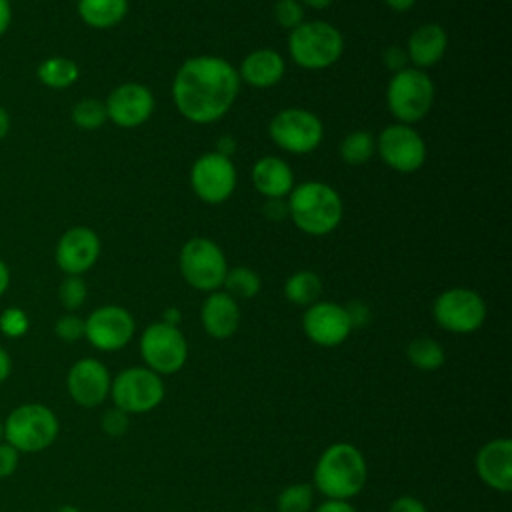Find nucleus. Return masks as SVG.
I'll return each mask as SVG.
<instances>
[{"label": "nucleus", "mask_w": 512, "mask_h": 512, "mask_svg": "<svg viewBox=\"0 0 512 512\" xmlns=\"http://www.w3.org/2000/svg\"><path fill=\"white\" fill-rule=\"evenodd\" d=\"M238 92V70L220 56L184 60L172 82L174 106L192 124L220 120L232 108Z\"/></svg>", "instance_id": "nucleus-1"}, {"label": "nucleus", "mask_w": 512, "mask_h": 512, "mask_svg": "<svg viewBox=\"0 0 512 512\" xmlns=\"http://www.w3.org/2000/svg\"><path fill=\"white\" fill-rule=\"evenodd\" d=\"M368 480L364 454L350 442H334L320 454L312 486L328 500H350L360 494Z\"/></svg>", "instance_id": "nucleus-2"}, {"label": "nucleus", "mask_w": 512, "mask_h": 512, "mask_svg": "<svg viewBox=\"0 0 512 512\" xmlns=\"http://www.w3.org/2000/svg\"><path fill=\"white\" fill-rule=\"evenodd\" d=\"M286 206L294 226L308 236H326L334 232L344 214L340 194L330 184L318 180L294 186Z\"/></svg>", "instance_id": "nucleus-3"}, {"label": "nucleus", "mask_w": 512, "mask_h": 512, "mask_svg": "<svg viewBox=\"0 0 512 512\" xmlns=\"http://www.w3.org/2000/svg\"><path fill=\"white\" fill-rule=\"evenodd\" d=\"M2 424L4 442L14 446L20 454H36L50 448L60 432L56 412L40 402L16 406Z\"/></svg>", "instance_id": "nucleus-4"}, {"label": "nucleus", "mask_w": 512, "mask_h": 512, "mask_svg": "<svg viewBox=\"0 0 512 512\" xmlns=\"http://www.w3.org/2000/svg\"><path fill=\"white\" fill-rule=\"evenodd\" d=\"M344 52V38L326 20L302 22L288 36V54L304 70H324Z\"/></svg>", "instance_id": "nucleus-5"}, {"label": "nucleus", "mask_w": 512, "mask_h": 512, "mask_svg": "<svg viewBox=\"0 0 512 512\" xmlns=\"http://www.w3.org/2000/svg\"><path fill=\"white\" fill-rule=\"evenodd\" d=\"M386 104L400 124H414L428 116L434 104V82L420 68H402L386 86Z\"/></svg>", "instance_id": "nucleus-6"}, {"label": "nucleus", "mask_w": 512, "mask_h": 512, "mask_svg": "<svg viewBox=\"0 0 512 512\" xmlns=\"http://www.w3.org/2000/svg\"><path fill=\"white\" fill-rule=\"evenodd\" d=\"M180 274L188 286L200 292H216L226 278L228 262L222 248L204 236L190 238L180 248Z\"/></svg>", "instance_id": "nucleus-7"}, {"label": "nucleus", "mask_w": 512, "mask_h": 512, "mask_svg": "<svg viewBox=\"0 0 512 512\" xmlns=\"http://www.w3.org/2000/svg\"><path fill=\"white\" fill-rule=\"evenodd\" d=\"M166 388L162 376L146 366H130L118 372L110 384V396L118 410L144 414L154 410L164 400Z\"/></svg>", "instance_id": "nucleus-8"}, {"label": "nucleus", "mask_w": 512, "mask_h": 512, "mask_svg": "<svg viewBox=\"0 0 512 512\" xmlns=\"http://www.w3.org/2000/svg\"><path fill=\"white\" fill-rule=\"evenodd\" d=\"M436 324L452 334L476 332L486 320V302L472 288H448L432 304Z\"/></svg>", "instance_id": "nucleus-9"}, {"label": "nucleus", "mask_w": 512, "mask_h": 512, "mask_svg": "<svg viewBox=\"0 0 512 512\" xmlns=\"http://www.w3.org/2000/svg\"><path fill=\"white\" fill-rule=\"evenodd\" d=\"M140 356L152 372L160 376L176 374L188 360V342L178 326L154 322L140 336Z\"/></svg>", "instance_id": "nucleus-10"}, {"label": "nucleus", "mask_w": 512, "mask_h": 512, "mask_svg": "<svg viewBox=\"0 0 512 512\" xmlns=\"http://www.w3.org/2000/svg\"><path fill=\"white\" fill-rule=\"evenodd\" d=\"M272 142L290 154H308L324 138L322 120L304 108H284L268 124Z\"/></svg>", "instance_id": "nucleus-11"}, {"label": "nucleus", "mask_w": 512, "mask_h": 512, "mask_svg": "<svg viewBox=\"0 0 512 512\" xmlns=\"http://www.w3.org/2000/svg\"><path fill=\"white\" fill-rule=\"evenodd\" d=\"M376 154L388 168L400 174H412L426 162V144L410 124L396 122L378 134Z\"/></svg>", "instance_id": "nucleus-12"}, {"label": "nucleus", "mask_w": 512, "mask_h": 512, "mask_svg": "<svg viewBox=\"0 0 512 512\" xmlns=\"http://www.w3.org/2000/svg\"><path fill=\"white\" fill-rule=\"evenodd\" d=\"M134 330V316L118 304L98 306L88 314V318H84V338L92 348L102 352H116L124 348L132 340Z\"/></svg>", "instance_id": "nucleus-13"}, {"label": "nucleus", "mask_w": 512, "mask_h": 512, "mask_svg": "<svg viewBox=\"0 0 512 512\" xmlns=\"http://www.w3.org/2000/svg\"><path fill=\"white\" fill-rule=\"evenodd\" d=\"M190 186L206 204L226 202L236 188V168L228 156L206 152L196 158L190 170Z\"/></svg>", "instance_id": "nucleus-14"}, {"label": "nucleus", "mask_w": 512, "mask_h": 512, "mask_svg": "<svg viewBox=\"0 0 512 512\" xmlns=\"http://www.w3.org/2000/svg\"><path fill=\"white\" fill-rule=\"evenodd\" d=\"M302 328L310 342L322 348H334L350 336L354 322L348 308L336 302L318 300L306 308Z\"/></svg>", "instance_id": "nucleus-15"}, {"label": "nucleus", "mask_w": 512, "mask_h": 512, "mask_svg": "<svg viewBox=\"0 0 512 512\" xmlns=\"http://www.w3.org/2000/svg\"><path fill=\"white\" fill-rule=\"evenodd\" d=\"M110 372L98 358L76 360L66 374V390L74 404L96 408L110 396Z\"/></svg>", "instance_id": "nucleus-16"}, {"label": "nucleus", "mask_w": 512, "mask_h": 512, "mask_svg": "<svg viewBox=\"0 0 512 512\" xmlns=\"http://www.w3.org/2000/svg\"><path fill=\"white\" fill-rule=\"evenodd\" d=\"M100 256V238L88 226L68 228L56 242L54 260L66 276H82Z\"/></svg>", "instance_id": "nucleus-17"}, {"label": "nucleus", "mask_w": 512, "mask_h": 512, "mask_svg": "<svg viewBox=\"0 0 512 512\" xmlns=\"http://www.w3.org/2000/svg\"><path fill=\"white\" fill-rule=\"evenodd\" d=\"M104 106L112 124L120 128H136L150 118L154 96L150 88L140 82H124L108 94Z\"/></svg>", "instance_id": "nucleus-18"}, {"label": "nucleus", "mask_w": 512, "mask_h": 512, "mask_svg": "<svg viewBox=\"0 0 512 512\" xmlns=\"http://www.w3.org/2000/svg\"><path fill=\"white\" fill-rule=\"evenodd\" d=\"M478 478L496 492L512 490V440L494 438L486 442L474 458Z\"/></svg>", "instance_id": "nucleus-19"}, {"label": "nucleus", "mask_w": 512, "mask_h": 512, "mask_svg": "<svg viewBox=\"0 0 512 512\" xmlns=\"http://www.w3.org/2000/svg\"><path fill=\"white\" fill-rule=\"evenodd\" d=\"M200 322L204 332L214 340H226L234 336L240 326L238 300L220 290L208 292L200 308Z\"/></svg>", "instance_id": "nucleus-20"}, {"label": "nucleus", "mask_w": 512, "mask_h": 512, "mask_svg": "<svg viewBox=\"0 0 512 512\" xmlns=\"http://www.w3.org/2000/svg\"><path fill=\"white\" fill-rule=\"evenodd\" d=\"M448 48V34L440 24L428 22L418 26L406 44V56L408 62H412V68H430L438 64Z\"/></svg>", "instance_id": "nucleus-21"}, {"label": "nucleus", "mask_w": 512, "mask_h": 512, "mask_svg": "<svg viewBox=\"0 0 512 512\" xmlns=\"http://www.w3.org/2000/svg\"><path fill=\"white\" fill-rule=\"evenodd\" d=\"M286 72L284 58L270 48H258L244 56L238 76L254 88H272L276 86Z\"/></svg>", "instance_id": "nucleus-22"}, {"label": "nucleus", "mask_w": 512, "mask_h": 512, "mask_svg": "<svg viewBox=\"0 0 512 512\" xmlns=\"http://www.w3.org/2000/svg\"><path fill=\"white\" fill-rule=\"evenodd\" d=\"M252 184L264 198H284L294 188V174L282 158L264 156L252 166Z\"/></svg>", "instance_id": "nucleus-23"}, {"label": "nucleus", "mask_w": 512, "mask_h": 512, "mask_svg": "<svg viewBox=\"0 0 512 512\" xmlns=\"http://www.w3.org/2000/svg\"><path fill=\"white\" fill-rule=\"evenodd\" d=\"M80 20L96 30L118 26L128 14V0H78Z\"/></svg>", "instance_id": "nucleus-24"}, {"label": "nucleus", "mask_w": 512, "mask_h": 512, "mask_svg": "<svg viewBox=\"0 0 512 512\" xmlns=\"http://www.w3.org/2000/svg\"><path fill=\"white\" fill-rule=\"evenodd\" d=\"M36 76L46 88L64 90V88H70L78 80L80 68L72 58L50 56L38 64Z\"/></svg>", "instance_id": "nucleus-25"}, {"label": "nucleus", "mask_w": 512, "mask_h": 512, "mask_svg": "<svg viewBox=\"0 0 512 512\" xmlns=\"http://www.w3.org/2000/svg\"><path fill=\"white\" fill-rule=\"evenodd\" d=\"M322 280L312 270H298L284 282V296L296 306H310L320 300Z\"/></svg>", "instance_id": "nucleus-26"}, {"label": "nucleus", "mask_w": 512, "mask_h": 512, "mask_svg": "<svg viewBox=\"0 0 512 512\" xmlns=\"http://www.w3.org/2000/svg\"><path fill=\"white\" fill-rule=\"evenodd\" d=\"M406 356L410 364L422 372H434L446 362V352L442 344L430 336L414 338L406 348Z\"/></svg>", "instance_id": "nucleus-27"}, {"label": "nucleus", "mask_w": 512, "mask_h": 512, "mask_svg": "<svg viewBox=\"0 0 512 512\" xmlns=\"http://www.w3.org/2000/svg\"><path fill=\"white\" fill-rule=\"evenodd\" d=\"M376 154V138L366 130H354L340 142V158L348 166H362Z\"/></svg>", "instance_id": "nucleus-28"}, {"label": "nucleus", "mask_w": 512, "mask_h": 512, "mask_svg": "<svg viewBox=\"0 0 512 512\" xmlns=\"http://www.w3.org/2000/svg\"><path fill=\"white\" fill-rule=\"evenodd\" d=\"M222 286L226 288V294H230L234 300H248L260 292L262 282L252 268L236 266V268H228Z\"/></svg>", "instance_id": "nucleus-29"}, {"label": "nucleus", "mask_w": 512, "mask_h": 512, "mask_svg": "<svg viewBox=\"0 0 512 512\" xmlns=\"http://www.w3.org/2000/svg\"><path fill=\"white\" fill-rule=\"evenodd\" d=\"M314 504V486L296 482L280 490L276 498L278 512H310Z\"/></svg>", "instance_id": "nucleus-30"}, {"label": "nucleus", "mask_w": 512, "mask_h": 512, "mask_svg": "<svg viewBox=\"0 0 512 512\" xmlns=\"http://www.w3.org/2000/svg\"><path fill=\"white\" fill-rule=\"evenodd\" d=\"M72 122L74 126L82 130H96L100 128L108 116H106V106L98 98H82L72 106Z\"/></svg>", "instance_id": "nucleus-31"}, {"label": "nucleus", "mask_w": 512, "mask_h": 512, "mask_svg": "<svg viewBox=\"0 0 512 512\" xmlns=\"http://www.w3.org/2000/svg\"><path fill=\"white\" fill-rule=\"evenodd\" d=\"M88 296V286L82 276H64V280L58 286V300L64 310L76 312L84 306Z\"/></svg>", "instance_id": "nucleus-32"}, {"label": "nucleus", "mask_w": 512, "mask_h": 512, "mask_svg": "<svg viewBox=\"0 0 512 512\" xmlns=\"http://www.w3.org/2000/svg\"><path fill=\"white\" fill-rule=\"evenodd\" d=\"M28 330H30V318L22 308L8 306L0 312V334L2 336L10 338V340H18V338L26 336Z\"/></svg>", "instance_id": "nucleus-33"}, {"label": "nucleus", "mask_w": 512, "mask_h": 512, "mask_svg": "<svg viewBox=\"0 0 512 512\" xmlns=\"http://www.w3.org/2000/svg\"><path fill=\"white\" fill-rule=\"evenodd\" d=\"M274 18L282 28L294 30L304 22V6L298 0H278L274 6Z\"/></svg>", "instance_id": "nucleus-34"}, {"label": "nucleus", "mask_w": 512, "mask_h": 512, "mask_svg": "<svg viewBox=\"0 0 512 512\" xmlns=\"http://www.w3.org/2000/svg\"><path fill=\"white\" fill-rule=\"evenodd\" d=\"M54 334L62 342H78L80 338H84V318L74 312L62 314L54 324Z\"/></svg>", "instance_id": "nucleus-35"}, {"label": "nucleus", "mask_w": 512, "mask_h": 512, "mask_svg": "<svg viewBox=\"0 0 512 512\" xmlns=\"http://www.w3.org/2000/svg\"><path fill=\"white\" fill-rule=\"evenodd\" d=\"M100 426H102V432L106 436H112V438H120L128 432V426H130V418L126 412L118 410L116 406L114 408H108L104 414H102V420H100Z\"/></svg>", "instance_id": "nucleus-36"}, {"label": "nucleus", "mask_w": 512, "mask_h": 512, "mask_svg": "<svg viewBox=\"0 0 512 512\" xmlns=\"http://www.w3.org/2000/svg\"><path fill=\"white\" fill-rule=\"evenodd\" d=\"M20 464V452L8 442H0V480L10 478Z\"/></svg>", "instance_id": "nucleus-37"}, {"label": "nucleus", "mask_w": 512, "mask_h": 512, "mask_svg": "<svg viewBox=\"0 0 512 512\" xmlns=\"http://www.w3.org/2000/svg\"><path fill=\"white\" fill-rule=\"evenodd\" d=\"M388 512H428V510L418 498L404 494V496H398L396 500H392Z\"/></svg>", "instance_id": "nucleus-38"}, {"label": "nucleus", "mask_w": 512, "mask_h": 512, "mask_svg": "<svg viewBox=\"0 0 512 512\" xmlns=\"http://www.w3.org/2000/svg\"><path fill=\"white\" fill-rule=\"evenodd\" d=\"M384 64L394 72L406 68V62H408V56H406V50H402L400 46H390L386 52H384Z\"/></svg>", "instance_id": "nucleus-39"}, {"label": "nucleus", "mask_w": 512, "mask_h": 512, "mask_svg": "<svg viewBox=\"0 0 512 512\" xmlns=\"http://www.w3.org/2000/svg\"><path fill=\"white\" fill-rule=\"evenodd\" d=\"M264 214L268 218H274V220H282L284 216H288V206L282 198H268L266 204H264Z\"/></svg>", "instance_id": "nucleus-40"}, {"label": "nucleus", "mask_w": 512, "mask_h": 512, "mask_svg": "<svg viewBox=\"0 0 512 512\" xmlns=\"http://www.w3.org/2000/svg\"><path fill=\"white\" fill-rule=\"evenodd\" d=\"M314 512H356L348 500H324L320 502Z\"/></svg>", "instance_id": "nucleus-41"}, {"label": "nucleus", "mask_w": 512, "mask_h": 512, "mask_svg": "<svg viewBox=\"0 0 512 512\" xmlns=\"http://www.w3.org/2000/svg\"><path fill=\"white\" fill-rule=\"evenodd\" d=\"M12 22V4L10 0H0V36H4Z\"/></svg>", "instance_id": "nucleus-42"}, {"label": "nucleus", "mask_w": 512, "mask_h": 512, "mask_svg": "<svg viewBox=\"0 0 512 512\" xmlns=\"http://www.w3.org/2000/svg\"><path fill=\"white\" fill-rule=\"evenodd\" d=\"M12 374V358L10 354L0 346V386L10 378Z\"/></svg>", "instance_id": "nucleus-43"}, {"label": "nucleus", "mask_w": 512, "mask_h": 512, "mask_svg": "<svg viewBox=\"0 0 512 512\" xmlns=\"http://www.w3.org/2000/svg\"><path fill=\"white\" fill-rule=\"evenodd\" d=\"M234 148H236V140H234L232 136H222V138L216 142V150H214V152H218V154L230 158V154L234 152Z\"/></svg>", "instance_id": "nucleus-44"}, {"label": "nucleus", "mask_w": 512, "mask_h": 512, "mask_svg": "<svg viewBox=\"0 0 512 512\" xmlns=\"http://www.w3.org/2000/svg\"><path fill=\"white\" fill-rule=\"evenodd\" d=\"M8 286H10V268H8V264L0 258V296L6 294Z\"/></svg>", "instance_id": "nucleus-45"}, {"label": "nucleus", "mask_w": 512, "mask_h": 512, "mask_svg": "<svg viewBox=\"0 0 512 512\" xmlns=\"http://www.w3.org/2000/svg\"><path fill=\"white\" fill-rule=\"evenodd\" d=\"M394 12H408L418 0H384Z\"/></svg>", "instance_id": "nucleus-46"}, {"label": "nucleus", "mask_w": 512, "mask_h": 512, "mask_svg": "<svg viewBox=\"0 0 512 512\" xmlns=\"http://www.w3.org/2000/svg\"><path fill=\"white\" fill-rule=\"evenodd\" d=\"M8 130H10V114L4 106H0V140L8 136Z\"/></svg>", "instance_id": "nucleus-47"}, {"label": "nucleus", "mask_w": 512, "mask_h": 512, "mask_svg": "<svg viewBox=\"0 0 512 512\" xmlns=\"http://www.w3.org/2000/svg\"><path fill=\"white\" fill-rule=\"evenodd\" d=\"M302 6H308L312 10H326L334 0H298Z\"/></svg>", "instance_id": "nucleus-48"}, {"label": "nucleus", "mask_w": 512, "mask_h": 512, "mask_svg": "<svg viewBox=\"0 0 512 512\" xmlns=\"http://www.w3.org/2000/svg\"><path fill=\"white\" fill-rule=\"evenodd\" d=\"M162 322H166V324H170V326H178V322H180V310H176V308H168V310L164 312Z\"/></svg>", "instance_id": "nucleus-49"}, {"label": "nucleus", "mask_w": 512, "mask_h": 512, "mask_svg": "<svg viewBox=\"0 0 512 512\" xmlns=\"http://www.w3.org/2000/svg\"><path fill=\"white\" fill-rule=\"evenodd\" d=\"M54 512H82V510L78 506H74V504H62Z\"/></svg>", "instance_id": "nucleus-50"}, {"label": "nucleus", "mask_w": 512, "mask_h": 512, "mask_svg": "<svg viewBox=\"0 0 512 512\" xmlns=\"http://www.w3.org/2000/svg\"><path fill=\"white\" fill-rule=\"evenodd\" d=\"M4 440V424H2V420H0V442Z\"/></svg>", "instance_id": "nucleus-51"}, {"label": "nucleus", "mask_w": 512, "mask_h": 512, "mask_svg": "<svg viewBox=\"0 0 512 512\" xmlns=\"http://www.w3.org/2000/svg\"><path fill=\"white\" fill-rule=\"evenodd\" d=\"M0 86H2V80H0Z\"/></svg>", "instance_id": "nucleus-52"}]
</instances>
